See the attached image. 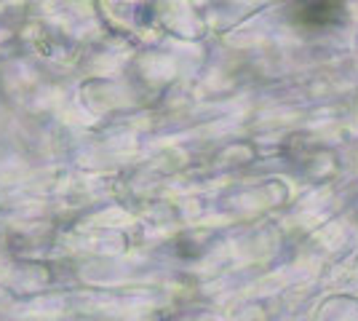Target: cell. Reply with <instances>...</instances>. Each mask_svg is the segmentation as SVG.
Instances as JSON below:
<instances>
[{
  "mask_svg": "<svg viewBox=\"0 0 358 321\" xmlns=\"http://www.w3.org/2000/svg\"><path fill=\"white\" fill-rule=\"evenodd\" d=\"M294 22L308 30H327L340 24L345 16V0H297L292 8Z\"/></svg>",
  "mask_w": 358,
  "mask_h": 321,
  "instance_id": "1",
  "label": "cell"
}]
</instances>
